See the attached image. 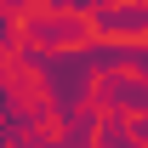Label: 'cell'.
Segmentation results:
<instances>
[{
    "label": "cell",
    "mask_w": 148,
    "mask_h": 148,
    "mask_svg": "<svg viewBox=\"0 0 148 148\" xmlns=\"http://www.w3.org/2000/svg\"><path fill=\"white\" fill-rule=\"evenodd\" d=\"M86 34H97L91 17H80V12H51V6H40L23 17V40H34V46H86Z\"/></svg>",
    "instance_id": "obj_1"
},
{
    "label": "cell",
    "mask_w": 148,
    "mask_h": 148,
    "mask_svg": "<svg viewBox=\"0 0 148 148\" xmlns=\"http://www.w3.org/2000/svg\"><path fill=\"white\" fill-rule=\"evenodd\" d=\"M97 34H148V0H114L91 17Z\"/></svg>",
    "instance_id": "obj_2"
},
{
    "label": "cell",
    "mask_w": 148,
    "mask_h": 148,
    "mask_svg": "<svg viewBox=\"0 0 148 148\" xmlns=\"http://www.w3.org/2000/svg\"><path fill=\"white\" fill-rule=\"evenodd\" d=\"M97 97H103L108 114H148V86H137L125 74H103L97 80Z\"/></svg>",
    "instance_id": "obj_3"
},
{
    "label": "cell",
    "mask_w": 148,
    "mask_h": 148,
    "mask_svg": "<svg viewBox=\"0 0 148 148\" xmlns=\"http://www.w3.org/2000/svg\"><path fill=\"white\" fill-rule=\"evenodd\" d=\"M0 148H63V143H51L46 131H29V137H12V143H0Z\"/></svg>",
    "instance_id": "obj_5"
},
{
    "label": "cell",
    "mask_w": 148,
    "mask_h": 148,
    "mask_svg": "<svg viewBox=\"0 0 148 148\" xmlns=\"http://www.w3.org/2000/svg\"><path fill=\"white\" fill-rule=\"evenodd\" d=\"M0 108H6V125H0V143H12V137H29L34 131V114L23 108V97L6 86V97H0Z\"/></svg>",
    "instance_id": "obj_4"
}]
</instances>
